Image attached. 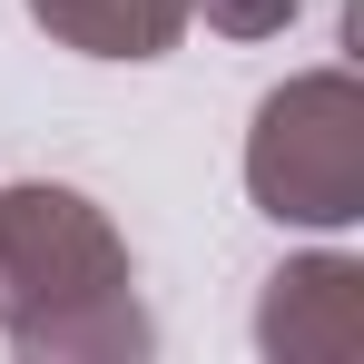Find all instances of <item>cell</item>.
Here are the masks:
<instances>
[{
  "mask_svg": "<svg viewBox=\"0 0 364 364\" xmlns=\"http://www.w3.org/2000/svg\"><path fill=\"white\" fill-rule=\"evenodd\" d=\"M256 355L266 364H355L364 355V266L335 246L286 256L256 296Z\"/></svg>",
  "mask_w": 364,
  "mask_h": 364,
  "instance_id": "3",
  "label": "cell"
},
{
  "mask_svg": "<svg viewBox=\"0 0 364 364\" xmlns=\"http://www.w3.org/2000/svg\"><path fill=\"white\" fill-rule=\"evenodd\" d=\"M246 197L276 227H364V79L355 69H296L256 99L246 128Z\"/></svg>",
  "mask_w": 364,
  "mask_h": 364,
  "instance_id": "2",
  "label": "cell"
},
{
  "mask_svg": "<svg viewBox=\"0 0 364 364\" xmlns=\"http://www.w3.org/2000/svg\"><path fill=\"white\" fill-rule=\"evenodd\" d=\"M0 335L30 364H138L158 325L138 305L128 237L79 187H0Z\"/></svg>",
  "mask_w": 364,
  "mask_h": 364,
  "instance_id": "1",
  "label": "cell"
},
{
  "mask_svg": "<svg viewBox=\"0 0 364 364\" xmlns=\"http://www.w3.org/2000/svg\"><path fill=\"white\" fill-rule=\"evenodd\" d=\"M305 0H187V20H207L217 40H276Z\"/></svg>",
  "mask_w": 364,
  "mask_h": 364,
  "instance_id": "5",
  "label": "cell"
},
{
  "mask_svg": "<svg viewBox=\"0 0 364 364\" xmlns=\"http://www.w3.org/2000/svg\"><path fill=\"white\" fill-rule=\"evenodd\" d=\"M30 20L79 60H168L187 40V0H30Z\"/></svg>",
  "mask_w": 364,
  "mask_h": 364,
  "instance_id": "4",
  "label": "cell"
}]
</instances>
